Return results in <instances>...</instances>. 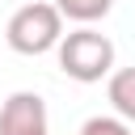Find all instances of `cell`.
<instances>
[{
  "label": "cell",
  "mask_w": 135,
  "mask_h": 135,
  "mask_svg": "<svg viewBox=\"0 0 135 135\" xmlns=\"http://www.w3.org/2000/svg\"><path fill=\"white\" fill-rule=\"evenodd\" d=\"M55 55H59L63 76H72L80 84H97V80L114 76V42L93 25H80V30L63 34Z\"/></svg>",
  "instance_id": "2"
},
{
  "label": "cell",
  "mask_w": 135,
  "mask_h": 135,
  "mask_svg": "<svg viewBox=\"0 0 135 135\" xmlns=\"http://www.w3.org/2000/svg\"><path fill=\"white\" fill-rule=\"evenodd\" d=\"M105 97H110L114 114L135 127V68H118L110 76V84H105Z\"/></svg>",
  "instance_id": "4"
},
{
  "label": "cell",
  "mask_w": 135,
  "mask_h": 135,
  "mask_svg": "<svg viewBox=\"0 0 135 135\" xmlns=\"http://www.w3.org/2000/svg\"><path fill=\"white\" fill-rule=\"evenodd\" d=\"M4 42L8 51L17 55H46V51H59L63 42V13L46 0H34V4H21L8 25H4Z\"/></svg>",
  "instance_id": "1"
},
{
  "label": "cell",
  "mask_w": 135,
  "mask_h": 135,
  "mask_svg": "<svg viewBox=\"0 0 135 135\" xmlns=\"http://www.w3.org/2000/svg\"><path fill=\"white\" fill-rule=\"evenodd\" d=\"M76 135H135V131H131V122H122L118 114H97V118H89Z\"/></svg>",
  "instance_id": "6"
},
{
  "label": "cell",
  "mask_w": 135,
  "mask_h": 135,
  "mask_svg": "<svg viewBox=\"0 0 135 135\" xmlns=\"http://www.w3.org/2000/svg\"><path fill=\"white\" fill-rule=\"evenodd\" d=\"M0 135H51V122H46V101L30 89L13 93L4 105H0Z\"/></svg>",
  "instance_id": "3"
},
{
  "label": "cell",
  "mask_w": 135,
  "mask_h": 135,
  "mask_svg": "<svg viewBox=\"0 0 135 135\" xmlns=\"http://www.w3.org/2000/svg\"><path fill=\"white\" fill-rule=\"evenodd\" d=\"M68 21H76V25H93V21H101L110 8H114V0H51Z\"/></svg>",
  "instance_id": "5"
}]
</instances>
